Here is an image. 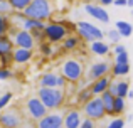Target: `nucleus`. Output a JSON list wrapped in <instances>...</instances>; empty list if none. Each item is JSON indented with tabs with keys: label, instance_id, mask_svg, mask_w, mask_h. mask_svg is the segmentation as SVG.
Wrapping results in <instances>:
<instances>
[{
	"label": "nucleus",
	"instance_id": "nucleus-1",
	"mask_svg": "<svg viewBox=\"0 0 133 128\" xmlns=\"http://www.w3.org/2000/svg\"><path fill=\"white\" fill-rule=\"evenodd\" d=\"M37 98L42 101V105L49 111H54V110H61L66 103V95L64 89L59 88H39L37 89Z\"/></svg>",
	"mask_w": 133,
	"mask_h": 128
},
{
	"label": "nucleus",
	"instance_id": "nucleus-40",
	"mask_svg": "<svg viewBox=\"0 0 133 128\" xmlns=\"http://www.w3.org/2000/svg\"><path fill=\"white\" fill-rule=\"evenodd\" d=\"M127 5L128 7H133V0H127Z\"/></svg>",
	"mask_w": 133,
	"mask_h": 128
},
{
	"label": "nucleus",
	"instance_id": "nucleus-35",
	"mask_svg": "<svg viewBox=\"0 0 133 128\" xmlns=\"http://www.w3.org/2000/svg\"><path fill=\"white\" fill-rule=\"evenodd\" d=\"M115 63H118V64H127V63H130V59H128V54H127V52L115 54Z\"/></svg>",
	"mask_w": 133,
	"mask_h": 128
},
{
	"label": "nucleus",
	"instance_id": "nucleus-4",
	"mask_svg": "<svg viewBox=\"0 0 133 128\" xmlns=\"http://www.w3.org/2000/svg\"><path fill=\"white\" fill-rule=\"evenodd\" d=\"M25 122V115L17 106H7L0 111V128H20Z\"/></svg>",
	"mask_w": 133,
	"mask_h": 128
},
{
	"label": "nucleus",
	"instance_id": "nucleus-15",
	"mask_svg": "<svg viewBox=\"0 0 133 128\" xmlns=\"http://www.w3.org/2000/svg\"><path fill=\"white\" fill-rule=\"evenodd\" d=\"M34 57L32 49H24V47H14L12 51V61L14 64H29Z\"/></svg>",
	"mask_w": 133,
	"mask_h": 128
},
{
	"label": "nucleus",
	"instance_id": "nucleus-42",
	"mask_svg": "<svg viewBox=\"0 0 133 128\" xmlns=\"http://www.w3.org/2000/svg\"><path fill=\"white\" fill-rule=\"evenodd\" d=\"M0 66H2V64H0Z\"/></svg>",
	"mask_w": 133,
	"mask_h": 128
},
{
	"label": "nucleus",
	"instance_id": "nucleus-3",
	"mask_svg": "<svg viewBox=\"0 0 133 128\" xmlns=\"http://www.w3.org/2000/svg\"><path fill=\"white\" fill-rule=\"evenodd\" d=\"M22 14L25 17H29V19L47 22L52 17V7H51V2H49V0H32V2L22 10Z\"/></svg>",
	"mask_w": 133,
	"mask_h": 128
},
{
	"label": "nucleus",
	"instance_id": "nucleus-12",
	"mask_svg": "<svg viewBox=\"0 0 133 128\" xmlns=\"http://www.w3.org/2000/svg\"><path fill=\"white\" fill-rule=\"evenodd\" d=\"M62 115L64 111H59V110L47 111L45 116L36 122V128H62Z\"/></svg>",
	"mask_w": 133,
	"mask_h": 128
},
{
	"label": "nucleus",
	"instance_id": "nucleus-17",
	"mask_svg": "<svg viewBox=\"0 0 133 128\" xmlns=\"http://www.w3.org/2000/svg\"><path fill=\"white\" fill-rule=\"evenodd\" d=\"M110 46H108L104 41H93V42H89V52L94 54V56H108L110 54Z\"/></svg>",
	"mask_w": 133,
	"mask_h": 128
},
{
	"label": "nucleus",
	"instance_id": "nucleus-27",
	"mask_svg": "<svg viewBox=\"0 0 133 128\" xmlns=\"http://www.w3.org/2000/svg\"><path fill=\"white\" fill-rule=\"evenodd\" d=\"M54 46H56V44H49L47 41H44V42L39 44V51L42 52V56H52V52H54Z\"/></svg>",
	"mask_w": 133,
	"mask_h": 128
},
{
	"label": "nucleus",
	"instance_id": "nucleus-25",
	"mask_svg": "<svg viewBox=\"0 0 133 128\" xmlns=\"http://www.w3.org/2000/svg\"><path fill=\"white\" fill-rule=\"evenodd\" d=\"M113 110H115V116H121L127 110V101L125 98H120V96H115V105H113Z\"/></svg>",
	"mask_w": 133,
	"mask_h": 128
},
{
	"label": "nucleus",
	"instance_id": "nucleus-10",
	"mask_svg": "<svg viewBox=\"0 0 133 128\" xmlns=\"http://www.w3.org/2000/svg\"><path fill=\"white\" fill-rule=\"evenodd\" d=\"M47 111L49 110L42 105V101H41L37 96H30V98L25 101V105H24V113H27V116H29L34 123L39 122L42 116H45Z\"/></svg>",
	"mask_w": 133,
	"mask_h": 128
},
{
	"label": "nucleus",
	"instance_id": "nucleus-31",
	"mask_svg": "<svg viewBox=\"0 0 133 128\" xmlns=\"http://www.w3.org/2000/svg\"><path fill=\"white\" fill-rule=\"evenodd\" d=\"M9 27H10V24H9V17H7V15H2V14H0V36L7 34Z\"/></svg>",
	"mask_w": 133,
	"mask_h": 128
},
{
	"label": "nucleus",
	"instance_id": "nucleus-37",
	"mask_svg": "<svg viewBox=\"0 0 133 128\" xmlns=\"http://www.w3.org/2000/svg\"><path fill=\"white\" fill-rule=\"evenodd\" d=\"M121 52H127L123 44H115V49H113V54H121Z\"/></svg>",
	"mask_w": 133,
	"mask_h": 128
},
{
	"label": "nucleus",
	"instance_id": "nucleus-24",
	"mask_svg": "<svg viewBox=\"0 0 133 128\" xmlns=\"http://www.w3.org/2000/svg\"><path fill=\"white\" fill-rule=\"evenodd\" d=\"M130 91V83L128 81H115V96L127 98Z\"/></svg>",
	"mask_w": 133,
	"mask_h": 128
},
{
	"label": "nucleus",
	"instance_id": "nucleus-7",
	"mask_svg": "<svg viewBox=\"0 0 133 128\" xmlns=\"http://www.w3.org/2000/svg\"><path fill=\"white\" fill-rule=\"evenodd\" d=\"M7 36L12 39L15 47H24V49H34L36 47V41H34L32 34L29 30H22V29H15V27H9Z\"/></svg>",
	"mask_w": 133,
	"mask_h": 128
},
{
	"label": "nucleus",
	"instance_id": "nucleus-20",
	"mask_svg": "<svg viewBox=\"0 0 133 128\" xmlns=\"http://www.w3.org/2000/svg\"><path fill=\"white\" fill-rule=\"evenodd\" d=\"M91 98H93V93H91L89 86L79 88L78 91H76V105H78V106H83L84 103H88Z\"/></svg>",
	"mask_w": 133,
	"mask_h": 128
},
{
	"label": "nucleus",
	"instance_id": "nucleus-2",
	"mask_svg": "<svg viewBox=\"0 0 133 128\" xmlns=\"http://www.w3.org/2000/svg\"><path fill=\"white\" fill-rule=\"evenodd\" d=\"M59 74L62 76V78L66 79L68 83H72V84H76V83H79L83 78H84V64H83V61L76 59V57H68V59H64L59 66Z\"/></svg>",
	"mask_w": 133,
	"mask_h": 128
},
{
	"label": "nucleus",
	"instance_id": "nucleus-33",
	"mask_svg": "<svg viewBox=\"0 0 133 128\" xmlns=\"http://www.w3.org/2000/svg\"><path fill=\"white\" fill-rule=\"evenodd\" d=\"M12 98H14L12 93H5V95L0 96V111H2L3 108H7V106H9V103L12 101Z\"/></svg>",
	"mask_w": 133,
	"mask_h": 128
},
{
	"label": "nucleus",
	"instance_id": "nucleus-5",
	"mask_svg": "<svg viewBox=\"0 0 133 128\" xmlns=\"http://www.w3.org/2000/svg\"><path fill=\"white\" fill-rule=\"evenodd\" d=\"M44 36H45V41L49 44H59L66 39V36H69V29L66 24L51 20L44 27Z\"/></svg>",
	"mask_w": 133,
	"mask_h": 128
},
{
	"label": "nucleus",
	"instance_id": "nucleus-41",
	"mask_svg": "<svg viewBox=\"0 0 133 128\" xmlns=\"http://www.w3.org/2000/svg\"><path fill=\"white\" fill-rule=\"evenodd\" d=\"M131 15H133V12H131Z\"/></svg>",
	"mask_w": 133,
	"mask_h": 128
},
{
	"label": "nucleus",
	"instance_id": "nucleus-22",
	"mask_svg": "<svg viewBox=\"0 0 133 128\" xmlns=\"http://www.w3.org/2000/svg\"><path fill=\"white\" fill-rule=\"evenodd\" d=\"M14 47H15V46H14L12 39H10L7 34L0 36V56H2V54H12Z\"/></svg>",
	"mask_w": 133,
	"mask_h": 128
},
{
	"label": "nucleus",
	"instance_id": "nucleus-30",
	"mask_svg": "<svg viewBox=\"0 0 133 128\" xmlns=\"http://www.w3.org/2000/svg\"><path fill=\"white\" fill-rule=\"evenodd\" d=\"M106 37L111 41L113 44H120V39H121V36H120V32H118L116 29H110L106 32Z\"/></svg>",
	"mask_w": 133,
	"mask_h": 128
},
{
	"label": "nucleus",
	"instance_id": "nucleus-6",
	"mask_svg": "<svg viewBox=\"0 0 133 128\" xmlns=\"http://www.w3.org/2000/svg\"><path fill=\"white\" fill-rule=\"evenodd\" d=\"M76 34L83 39V42H93V41H103L104 32L99 27L93 25V24L86 22V20H79L76 24Z\"/></svg>",
	"mask_w": 133,
	"mask_h": 128
},
{
	"label": "nucleus",
	"instance_id": "nucleus-16",
	"mask_svg": "<svg viewBox=\"0 0 133 128\" xmlns=\"http://www.w3.org/2000/svg\"><path fill=\"white\" fill-rule=\"evenodd\" d=\"M111 76L108 74V76H103V78H99V79H96V81H93V83H89V89H91V93H93V96H99V95H103L104 91H106L108 88H110V83H111Z\"/></svg>",
	"mask_w": 133,
	"mask_h": 128
},
{
	"label": "nucleus",
	"instance_id": "nucleus-19",
	"mask_svg": "<svg viewBox=\"0 0 133 128\" xmlns=\"http://www.w3.org/2000/svg\"><path fill=\"white\" fill-rule=\"evenodd\" d=\"M99 98H101V101H103V106H104V111H106V116H115V110H113L115 96L106 89L103 95H99Z\"/></svg>",
	"mask_w": 133,
	"mask_h": 128
},
{
	"label": "nucleus",
	"instance_id": "nucleus-36",
	"mask_svg": "<svg viewBox=\"0 0 133 128\" xmlns=\"http://www.w3.org/2000/svg\"><path fill=\"white\" fill-rule=\"evenodd\" d=\"M79 128H98V126H96V122H94V120L83 118V122H81V125H79Z\"/></svg>",
	"mask_w": 133,
	"mask_h": 128
},
{
	"label": "nucleus",
	"instance_id": "nucleus-26",
	"mask_svg": "<svg viewBox=\"0 0 133 128\" xmlns=\"http://www.w3.org/2000/svg\"><path fill=\"white\" fill-rule=\"evenodd\" d=\"M32 0H9V3L12 5V10L14 12H22Z\"/></svg>",
	"mask_w": 133,
	"mask_h": 128
},
{
	"label": "nucleus",
	"instance_id": "nucleus-9",
	"mask_svg": "<svg viewBox=\"0 0 133 128\" xmlns=\"http://www.w3.org/2000/svg\"><path fill=\"white\" fill-rule=\"evenodd\" d=\"M110 71H111V64L108 63V61H98V63H93V64H89L88 68H86L84 78L83 79L89 84V83L96 81V79L103 78V76H108Z\"/></svg>",
	"mask_w": 133,
	"mask_h": 128
},
{
	"label": "nucleus",
	"instance_id": "nucleus-14",
	"mask_svg": "<svg viewBox=\"0 0 133 128\" xmlns=\"http://www.w3.org/2000/svg\"><path fill=\"white\" fill-rule=\"evenodd\" d=\"M84 10L88 15H91L93 19L99 20V22L103 24H108L110 22V15H108V12L103 9V5H94V3H86L84 5Z\"/></svg>",
	"mask_w": 133,
	"mask_h": 128
},
{
	"label": "nucleus",
	"instance_id": "nucleus-34",
	"mask_svg": "<svg viewBox=\"0 0 133 128\" xmlns=\"http://www.w3.org/2000/svg\"><path fill=\"white\" fill-rule=\"evenodd\" d=\"M14 76V72L10 71L9 68H2L0 66V81H5V79H10Z\"/></svg>",
	"mask_w": 133,
	"mask_h": 128
},
{
	"label": "nucleus",
	"instance_id": "nucleus-21",
	"mask_svg": "<svg viewBox=\"0 0 133 128\" xmlns=\"http://www.w3.org/2000/svg\"><path fill=\"white\" fill-rule=\"evenodd\" d=\"M128 72H130V63H127V64L115 63L113 66H111L110 74H111V78H123V76H127Z\"/></svg>",
	"mask_w": 133,
	"mask_h": 128
},
{
	"label": "nucleus",
	"instance_id": "nucleus-39",
	"mask_svg": "<svg viewBox=\"0 0 133 128\" xmlns=\"http://www.w3.org/2000/svg\"><path fill=\"white\" fill-rule=\"evenodd\" d=\"M99 3H101V5H111L113 0H99Z\"/></svg>",
	"mask_w": 133,
	"mask_h": 128
},
{
	"label": "nucleus",
	"instance_id": "nucleus-28",
	"mask_svg": "<svg viewBox=\"0 0 133 128\" xmlns=\"http://www.w3.org/2000/svg\"><path fill=\"white\" fill-rule=\"evenodd\" d=\"M106 128H125V120L121 116H113V118L108 122Z\"/></svg>",
	"mask_w": 133,
	"mask_h": 128
},
{
	"label": "nucleus",
	"instance_id": "nucleus-18",
	"mask_svg": "<svg viewBox=\"0 0 133 128\" xmlns=\"http://www.w3.org/2000/svg\"><path fill=\"white\" fill-rule=\"evenodd\" d=\"M81 42H83V39L78 36V34H69V36H66V39L61 42V49L62 51H74Z\"/></svg>",
	"mask_w": 133,
	"mask_h": 128
},
{
	"label": "nucleus",
	"instance_id": "nucleus-13",
	"mask_svg": "<svg viewBox=\"0 0 133 128\" xmlns=\"http://www.w3.org/2000/svg\"><path fill=\"white\" fill-rule=\"evenodd\" d=\"M81 122H83V113L81 110H78V106L66 110L62 115V128H79Z\"/></svg>",
	"mask_w": 133,
	"mask_h": 128
},
{
	"label": "nucleus",
	"instance_id": "nucleus-38",
	"mask_svg": "<svg viewBox=\"0 0 133 128\" xmlns=\"http://www.w3.org/2000/svg\"><path fill=\"white\" fill-rule=\"evenodd\" d=\"M113 5H116V7H125V5H127V0H113Z\"/></svg>",
	"mask_w": 133,
	"mask_h": 128
},
{
	"label": "nucleus",
	"instance_id": "nucleus-29",
	"mask_svg": "<svg viewBox=\"0 0 133 128\" xmlns=\"http://www.w3.org/2000/svg\"><path fill=\"white\" fill-rule=\"evenodd\" d=\"M12 12H14V10H12V5L9 3V0H0V14L9 17Z\"/></svg>",
	"mask_w": 133,
	"mask_h": 128
},
{
	"label": "nucleus",
	"instance_id": "nucleus-23",
	"mask_svg": "<svg viewBox=\"0 0 133 128\" xmlns=\"http://www.w3.org/2000/svg\"><path fill=\"white\" fill-rule=\"evenodd\" d=\"M115 29L120 32L121 37H130L131 32H133V25L130 22H127V20H118V22L115 24Z\"/></svg>",
	"mask_w": 133,
	"mask_h": 128
},
{
	"label": "nucleus",
	"instance_id": "nucleus-32",
	"mask_svg": "<svg viewBox=\"0 0 133 128\" xmlns=\"http://www.w3.org/2000/svg\"><path fill=\"white\" fill-rule=\"evenodd\" d=\"M30 34H32L34 41H36V44H41L45 41V36H44V29H36V30H30Z\"/></svg>",
	"mask_w": 133,
	"mask_h": 128
},
{
	"label": "nucleus",
	"instance_id": "nucleus-11",
	"mask_svg": "<svg viewBox=\"0 0 133 128\" xmlns=\"http://www.w3.org/2000/svg\"><path fill=\"white\" fill-rule=\"evenodd\" d=\"M66 86H68V81H66L59 72H54V71H47L39 78V88H59V89H64Z\"/></svg>",
	"mask_w": 133,
	"mask_h": 128
},
{
	"label": "nucleus",
	"instance_id": "nucleus-8",
	"mask_svg": "<svg viewBox=\"0 0 133 128\" xmlns=\"http://www.w3.org/2000/svg\"><path fill=\"white\" fill-rule=\"evenodd\" d=\"M81 113L86 115V118L89 120H94V122H99L106 116V111H104V106H103V101H101L99 96H93L88 103L81 106Z\"/></svg>",
	"mask_w": 133,
	"mask_h": 128
}]
</instances>
